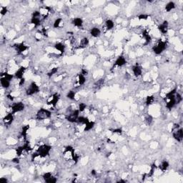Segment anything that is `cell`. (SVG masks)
I'll return each instance as SVG.
<instances>
[{
  "label": "cell",
  "instance_id": "6da1fadb",
  "mask_svg": "<svg viewBox=\"0 0 183 183\" xmlns=\"http://www.w3.org/2000/svg\"><path fill=\"white\" fill-rule=\"evenodd\" d=\"M52 116V112L51 111L44 108H42L39 110H38L37 114H36V117L38 120H46Z\"/></svg>",
  "mask_w": 183,
  "mask_h": 183
},
{
  "label": "cell",
  "instance_id": "7a4b0ae2",
  "mask_svg": "<svg viewBox=\"0 0 183 183\" xmlns=\"http://www.w3.org/2000/svg\"><path fill=\"white\" fill-rule=\"evenodd\" d=\"M51 149H52V147L48 145H42L38 147L37 152L41 157L44 158L49 154Z\"/></svg>",
  "mask_w": 183,
  "mask_h": 183
},
{
  "label": "cell",
  "instance_id": "3957f363",
  "mask_svg": "<svg viewBox=\"0 0 183 183\" xmlns=\"http://www.w3.org/2000/svg\"><path fill=\"white\" fill-rule=\"evenodd\" d=\"M166 46H167V43L166 42L164 41H160L155 46L153 47L152 49L153 52L156 54V55H160L161 54L165 49H166Z\"/></svg>",
  "mask_w": 183,
  "mask_h": 183
},
{
  "label": "cell",
  "instance_id": "277c9868",
  "mask_svg": "<svg viewBox=\"0 0 183 183\" xmlns=\"http://www.w3.org/2000/svg\"><path fill=\"white\" fill-rule=\"evenodd\" d=\"M79 110H74L72 112H70L69 114L66 115V120L72 123L77 122V118L79 117Z\"/></svg>",
  "mask_w": 183,
  "mask_h": 183
},
{
  "label": "cell",
  "instance_id": "5b68a950",
  "mask_svg": "<svg viewBox=\"0 0 183 183\" xmlns=\"http://www.w3.org/2000/svg\"><path fill=\"white\" fill-rule=\"evenodd\" d=\"M165 100L166 101V107L168 109H172L176 105L175 95L172 96H165Z\"/></svg>",
  "mask_w": 183,
  "mask_h": 183
},
{
  "label": "cell",
  "instance_id": "8992f818",
  "mask_svg": "<svg viewBox=\"0 0 183 183\" xmlns=\"http://www.w3.org/2000/svg\"><path fill=\"white\" fill-rule=\"evenodd\" d=\"M39 86L37 85V84L35 82H32L31 84L29 85V88L27 90V95L28 96H31V95H33L35 94H36L37 92H39Z\"/></svg>",
  "mask_w": 183,
  "mask_h": 183
},
{
  "label": "cell",
  "instance_id": "52a82bcc",
  "mask_svg": "<svg viewBox=\"0 0 183 183\" xmlns=\"http://www.w3.org/2000/svg\"><path fill=\"white\" fill-rule=\"evenodd\" d=\"M173 137L178 142H181L183 139V130L182 128L177 129L172 131Z\"/></svg>",
  "mask_w": 183,
  "mask_h": 183
},
{
  "label": "cell",
  "instance_id": "ba28073f",
  "mask_svg": "<svg viewBox=\"0 0 183 183\" xmlns=\"http://www.w3.org/2000/svg\"><path fill=\"white\" fill-rule=\"evenodd\" d=\"M11 109H12V113L14 114V113H17V112L24 110V105L22 102H16L12 105Z\"/></svg>",
  "mask_w": 183,
  "mask_h": 183
},
{
  "label": "cell",
  "instance_id": "9c48e42d",
  "mask_svg": "<svg viewBox=\"0 0 183 183\" xmlns=\"http://www.w3.org/2000/svg\"><path fill=\"white\" fill-rule=\"evenodd\" d=\"M59 96L58 94H52L47 100V104L49 105H52V106L55 107L56 103L58 102L59 101Z\"/></svg>",
  "mask_w": 183,
  "mask_h": 183
},
{
  "label": "cell",
  "instance_id": "30bf717a",
  "mask_svg": "<svg viewBox=\"0 0 183 183\" xmlns=\"http://www.w3.org/2000/svg\"><path fill=\"white\" fill-rule=\"evenodd\" d=\"M14 47L15 48V49L18 52L19 54L20 53H22L24 52H25L27 49H28V47L26 46L24 43H20V44H14Z\"/></svg>",
  "mask_w": 183,
  "mask_h": 183
},
{
  "label": "cell",
  "instance_id": "8fae6325",
  "mask_svg": "<svg viewBox=\"0 0 183 183\" xmlns=\"http://www.w3.org/2000/svg\"><path fill=\"white\" fill-rule=\"evenodd\" d=\"M158 29L162 34H164V35L166 34L168 31V22L167 21H163V23H162L160 25H159Z\"/></svg>",
  "mask_w": 183,
  "mask_h": 183
},
{
  "label": "cell",
  "instance_id": "7c38bea8",
  "mask_svg": "<svg viewBox=\"0 0 183 183\" xmlns=\"http://www.w3.org/2000/svg\"><path fill=\"white\" fill-rule=\"evenodd\" d=\"M126 59L123 56H120L114 62V66H118V67H122L126 64Z\"/></svg>",
  "mask_w": 183,
  "mask_h": 183
},
{
  "label": "cell",
  "instance_id": "4fadbf2b",
  "mask_svg": "<svg viewBox=\"0 0 183 183\" xmlns=\"http://www.w3.org/2000/svg\"><path fill=\"white\" fill-rule=\"evenodd\" d=\"M50 9H51V8L49 7H42L40 8L39 12H40L41 15L43 17V18H46L48 16L49 12H50Z\"/></svg>",
  "mask_w": 183,
  "mask_h": 183
},
{
  "label": "cell",
  "instance_id": "5bb4252c",
  "mask_svg": "<svg viewBox=\"0 0 183 183\" xmlns=\"http://www.w3.org/2000/svg\"><path fill=\"white\" fill-rule=\"evenodd\" d=\"M13 113H9L7 115H6L4 119H3V122L5 125H10L12 122H13V120H14V117H13Z\"/></svg>",
  "mask_w": 183,
  "mask_h": 183
},
{
  "label": "cell",
  "instance_id": "9a60e30c",
  "mask_svg": "<svg viewBox=\"0 0 183 183\" xmlns=\"http://www.w3.org/2000/svg\"><path fill=\"white\" fill-rule=\"evenodd\" d=\"M132 71H133V73L135 77H140L142 75V68H141V67H140L138 65V64H136V65H134L132 67Z\"/></svg>",
  "mask_w": 183,
  "mask_h": 183
},
{
  "label": "cell",
  "instance_id": "2e32d148",
  "mask_svg": "<svg viewBox=\"0 0 183 183\" xmlns=\"http://www.w3.org/2000/svg\"><path fill=\"white\" fill-rule=\"evenodd\" d=\"M0 82H1V85L2 86V87H4V88H5V89L9 88V86H10V81L8 80V79H7L5 77H1Z\"/></svg>",
  "mask_w": 183,
  "mask_h": 183
},
{
  "label": "cell",
  "instance_id": "e0dca14e",
  "mask_svg": "<svg viewBox=\"0 0 183 183\" xmlns=\"http://www.w3.org/2000/svg\"><path fill=\"white\" fill-rule=\"evenodd\" d=\"M26 70V67H21L18 70L15 72V77L17 78L21 79V78H23V75L24 74V72Z\"/></svg>",
  "mask_w": 183,
  "mask_h": 183
},
{
  "label": "cell",
  "instance_id": "ac0fdd59",
  "mask_svg": "<svg viewBox=\"0 0 183 183\" xmlns=\"http://www.w3.org/2000/svg\"><path fill=\"white\" fill-rule=\"evenodd\" d=\"M88 44H89V39H88V38L84 37V38H82V39L80 40V43H79V44L78 48H79V49L84 48V47H86Z\"/></svg>",
  "mask_w": 183,
  "mask_h": 183
},
{
  "label": "cell",
  "instance_id": "d6986e66",
  "mask_svg": "<svg viewBox=\"0 0 183 183\" xmlns=\"http://www.w3.org/2000/svg\"><path fill=\"white\" fill-rule=\"evenodd\" d=\"M40 22H41V16H39V17H33L32 16V19H31V23L33 24L35 27L40 25Z\"/></svg>",
  "mask_w": 183,
  "mask_h": 183
},
{
  "label": "cell",
  "instance_id": "ffe728a7",
  "mask_svg": "<svg viewBox=\"0 0 183 183\" xmlns=\"http://www.w3.org/2000/svg\"><path fill=\"white\" fill-rule=\"evenodd\" d=\"M55 48L56 50L59 51L61 53H63L65 51V46H64V44H63L61 42H58V43L55 44Z\"/></svg>",
  "mask_w": 183,
  "mask_h": 183
},
{
  "label": "cell",
  "instance_id": "44dd1931",
  "mask_svg": "<svg viewBox=\"0 0 183 183\" xmlns=\"http://www.w3.org/2000/svg\"><path fill=\"white\" fill-rule=\"evenodd\" d=\"M90 34H91V35L92 37H97L100 35L101 31H100V29H99V28H97V27H94V28H92L91 29Z\"/></svg>",
  "mask_w": 183,
  "mask_h": 183
},
{
  "label": "cell",
  "instance_id": "7402d4cb",
  "mask_svg": "<svg viewBox=\"0 0 183 183\" xmlns=\"http://www.w3.org/2000/svg\"><path fill=\"white\" fill-rule=\"evenodd\" d=\"M90 120H88V118L87 117H82V116H79V117L77 118V123H79V124H82V125H86L87 122H89Z\"/></svg>",
  "mask_w": 183,
  "mask_h": 183
},
{
  "label": "cell",
  "instance_id": "603a6c76",
  "mask_svg": "<svg viewBox=\"0 0 183 183\" xmlns=\"http://www.w3.org/2000/svg\"><path fill=\"white\" fill-rule=\"evenodd\" d=\"M142 37L145 39V45H146V44H148L151 42V40H152V38L150 37V35L148 34V32H147L146 30H145V31L142 32Z\"/></svg>",
  "mask_w": 183,
  "mask_h": 183
},
{
  "label": "cell",
  "instance_id": "cb8c5ba5",
  "mask_svg": "<svg viewBox=\"0 0 183 183\" xmlns=\"http://www.w3.org/2000/svg\"><path fill=\"white\" fill-rule=\"evenodd\" d=\"M72 24L75 27H81L83 24V21L81 18H75L74 19L73 21H72Z\"/></svg>",
  "mask_w": 183,
  "mask_h": 183
},
{
  "label": "cell",
  "instance_id": "d4e9b609",
  "mask_svg": "<svg viewBox=\"0 0 183 183\" xmlns=\"http://www.w3.org/2000/svg\"><path fill=\"white\" fill-rule=\"evenodd\" d=\"M175 7V3L172 2V1H169V2H168V3L166 4V6H165V10H166L167 12H170L171 10H172Z\"/></svg>",
  "mask_w": 183,
  "mask_h": 183
},
{
  "label": "cell",
  "instance_id": "484cf974",
  "mask_svg": "<svg viewBox=\"0 0 183 183\" xmlns=\"http://www.w3.org/2000/svg\"><path fill=\"white\" fill-rule=\"evenodd\" d=\"M159 167H160V169L162 172L166 171V170L167 169V168L169 167V163H168V162L166 161V160L162 161V163H161V165H160Z\"/></svg>",
  "mask_w": 183,
  "mask_h": 183
},
{
  "label": "cell",
  "instance_id": "4316f807",
  "mask_svg": "<svg viewBox=\"0 0 183 183\" xmlns=\"http://www.w3.org/2000/svg\"><path fill=\"white\" fill-rule=\"evenodd\" d=\"M94 122H92V121H90L89 122H87V123L85 125L84 131V132L90 131V129H92L94 127Z\"/></svg>",
  "mask_w": 183,
  "mask_h": 183
},
{
  "label": "cell",
  "instance_id": "83f0119b",
  "mask_svg": "<svg viewBox=\"0 0 183 183\" xmlns=\"http://www.w3.org/2000/svg\"><path fill=\"white\" fill-rule=\"evenodd\" d=\"M86 82V79L84 77V76L82 74H78V83L79 85H83Z\"/></svg>",
  "mask_w": 183,
  "mask_h": 183
},
{
  "label": "cell",
  "instance_id": "f1b7e54d",
  "mask_svg": "<svg viewBox=\"0 0 183 183\" xmlns=\"http://www.w3.org/2000/svg\"><path fill=\"white\" fill-rule=\"evenodd\" d=\"M103 84H104V79H101L98 80L97 82H96L94 83V87L95 89H97V90H98V89L101 88V87L103 86Z\"/></svg>",
  "mask_w": 183,
  "mask_h": 183
},
{
  "label": "cell",
  "instance_id": "f546056e",
  "mask_svg": "<svg viewBox=\"0 0 183 183\" xmlns=\"http://www.w3.org/2000/svg\"><path fill=\"white\" fill-rule=\"evenodd\" d=\"M105 24H106V27H107V29H108V30L112 29L114 27V24L113 21H112V20H111V19H108V20H107V21H106V22H105Z\"/></svg>",
  "mask_w": 183,
  "mask_h": 183
},
{
  "label": "cell",
  "instance_id": "4dcf8cb0",
  "mask_svg": "<svg viewBox=\"0 0 183 183\" xmlns=\"http://www.w3.org/2000/svg\"><path fill=\"white\" fill-rule=\"evenodd\" d=\"M29 125H25L22 127V130H21V134L23 137H26L27 134V131L29 130Z\"/></svg>",
  "mask_w": 183,
  "mask_h": 183
},
{
  "label": "cell",
  "instance_id": "1f68e13d",
  "mask_svg": "<svg viewBox=\"0 0 183 183\" xmlns=\"http://www.w3.org/2000/svg\"><path fill=\"white\" fill-rule=\"evenodd\" d=\"M155 101V97L154 96H148L146 99V105H152Z\"/></svg>",
  "mask_w": 183,
  "mask_h": 183
},
{
  "label": "cell",
  "instance_id": "d6a6232c",
  "mask_svg": "<svg viewBox=\"0 0 183 183\" xmlns=\"http://www.w3.org/2000/svg\"><path fill=\"white\" fill-rule=\"evenodd\" d=\"M155 168H156V165L155 164H153V165L151 166V169H150V171L148 174H147V176L149 177H152L154 173H155Z\"/></svg>",
  "mask_w": 183,
  "mask_h": 183
},
{
  "label": "cell",
  "instance_id": "836d02e7",
  "mask_svg": "<svg viewBox=\"0 0 183 183\" xmlns=\"http://www.w3.org/2000/svg\"><path fill=\"white\" fill-rule=\"evenodd\" d=\"M175 100H176V104H179L180 102H181L183 101V97H182L181 94H180L177 92L175 94Z\"/></svg>",
  "mask_w": 183,
  "mask_h": 183
},
{
  "label": "cell",
  "instance_id": "e575fe53",
  "mask_svg": "<svg viewBox=\"0 0 183 183\" xmlns=\"http://www.w3.org/2000/svg\"><path fill=\"white\" fill-rule=\"evenodd\" d=\"M1 77H5L8 80H12V79L13 78V75L12 74H10L7 73V72H4V73H1Z\"/></svg>",
  "mask_w": 183,
  "mask_h": 183
},
{
  "label": "cell",
  "instance_id": "d590c367",
  "mask_svg": "<svg viewBox=\"0 0 183 183\" xmlns=\"http://www.w3.org/2000/svg\"><path fill=\"white\" fill-rule=\"evenodd\" d=\"M24 151V147L23 146H21V147H17V149H16V153H17V156L19 157V156H21V155H22V153H23V152Z\"/></svg>",
  "mask_w": 183,
  "mask_h": 183
},
{
  "label": "cell",
  "instance_id": "8d00e7d4",
  "mask_svg": "<svg viewBox=\"0 0 183 183\" xmlns=\"http://www.w3.org/2000/svg\"><path fill=\"white\" fill-rule=\"evenodd\" d=\"M152 120H153V118L151 115H147L146 117H145V122L147 125H150L152 122Z\"/></svg>",
  "mask_w": 183,
  "mask_h": 183
},
{
  "label": "cell",
  "instance_id": "74e56055",
  "mask_svg": "<svg viewBox=\"0 0 183 183\" xmlns=\"http://www.w3.org/2000/svg\"><path fill=\"white\" fill-rule=\"evenodd\" d=\"M61 22H62V19L61 18L56 19L55 21V22H54V25H53V26H54V27H55V28H58V27H59V25H60Z\"/></svg>",
  "mask_w": 183,
  "mask_h": 183
},
{
  "label": "cell",
  "instance_id": "f35d334b",
  "mask_svg": "<svg viewBox=\"0 0 183 183\" xmlns=\"http://www.w3.org/2000/svg\"><path fill=\"white\" fill-rule=\"evenodd\" d=\"M67 97L70 99H74V97H75V92L74 91H70L67 93Z\"/></svg>",
  "mask_w": 183,
  "mask_h": 183
},
{
  "label": "cell",
  "instance_id": "ab89813d",
  "mask_svg": "<svg viewBox=\"0 0 183 183\" xmlns=\"http://www.w3.org/2000/svg\"><path fill=\"white\" fill-rule=\"evenodd\" d=\"M87 105L84 103H80L79 105V112H84V110H86Z\"/></svg>",
  "mask_w": 183,
  "mask_h": 183
},
{
  "label": "cell",
  "instance_id": "60d3db41",
  "mask_svg": "<svg viewBox=\"0 0 183 183\" xmlns=\"http://www.w3.org/2000/svg\"><path fill=\"white\" fill-rule=\"evenodd\" d=\"M56 178L55 177H53V176H52L51 177H49V179H47V180H45V182L46 183H55L56 182Z\"/></svg>",
  "mask_w": 183,
  "mask_h": 183
},
{
  "label": "cell",
  "instance_id": "b9f144b4",
  "mask_svg": "<svg viewBox=\"0 0 183 183\" xmlns=\"http://www.w3.org/2000/svg\"><path fill=\"white\" fill-rule=\"evenodd\" d=\"M57 71H58V67H55V68H53V69H52V70L49 72V73L47 74V75L50 77H52L53 74H55L57 72Z\"/></svg>",
  "mask_w": 183,
  "mask_h": 183
},
{
  "label": "cell",
  "instance_id": "7bdbcfd3",
  "mask_svg": "<svg viewBox=\"0 0 183 183\" xmlns=\"http://www.w3.org/2000/svg\"><path fill=\"white\" fill-rule=\"evenodd\" d=\"M52 176V175L51 172H46L43 175V178L44 179V180H46L49 179V177H51Z\"/></svg>",
  "mask_w": 183,
  "mask_h": 183
},
{
  "label": "cell",
  "instance_id": "ee69618b",
  "mask_svg": "<svg viewBox=\"0 0 183 183\" xmlns=\"http://www.w3.org/2000/svg\"><path fill=\"white\" fill-rule=\"evenodd\" d=\"M7 12V8L6 7H2L1 8V11H0V13L1 15H5Z\"/></svg>",
  "mask_w": 183,
  "mask_h": 183
},
{
  "label": "cell",
  "instance_id": "f6af8a7d",
  "mask_svg": "<svg viewBox=\"0 0 183 183\" xmlns=\"http://www.w3.org/2000/svg\"><path fill=\"white\" fill-rule=\"evenodd\" d=\"M112 132L113 133L122 134V129L118 128V129H112Z\"/></svg>",
  "mask_w": 183,
  "mask_h": 183
},
{
  "label": "cell",
  "instance_id": "bcb514c9",
  "mask_svg": "<svg viewBox=\"0 0 183 183\" xmlns=\"http://www.w3.org/2000/svg\"><path fill=\"white\" fill-rule=\"evenodd\" d=\"M148 17H149L147 14H140V15L138 16V19H140V20H142V19H147Z\"/></svg>",
  "mask_w": 183,
  "mask_h": 183
},
{
  "label": "cell",
  "instance_id": "7dc6e473",
  "mask_svg": "<svg viewBox=\"0 0 183 183\" xmlns=\"http://www.w3.org/2000/svg\"><path fill=\"white\" fill-rule=\"evenodd\" d=\"M41 33L44 35V36H46V37H47L48 35H47V30H46V29H44V28H43L42 29V31H41Z\"/></svg>",
  "mask_w": 183,
  "mask_h": 183
},
{
  "label": "cell",
  "instance_id": "c3c4849f",
  "mask_svg": "<svg viewBox=\"0 0 183 183\" xmlns=\"http://www.w3.org/2000/svg\"><path fill=\"white\" fill-rule=\"evenodd\" d=\"M24 82H25V79H24V78H21V79L19 80V86H23V84H24Z\"/></svg>",
  "mask_w": 183,
  "mask_h": 183
},
{
  "label": "cell",
  "instance_id": "681fc988",
  "mask_svg": "<svg viewBox=\"0 0 183 183\" xmlns=\"http://www.w3.org/2000/svg\"><path fill=\"white\" fill-rule=\"evenodd\" d=\"M8 182V180H7V179H6V178H4V177H1V179H0V183H6Z\"/></svg>",
  "mask_w": 183,
  "mask_h": 183
},
{
  "label": "cell",
  "instance_id": "f907efd6",
  "mask_svg": "<svg viewBox=\"0 0 183 183\" xmlns=\"http://www.w3.org/2000/svg\"><path fill=\"white\" fill-rule=\"evenodd\" d=\"M12 162H14V163H16V164H17L19 162V158H14L13 160H12Z\"/></svg>",
  "mask_w": 183,
  "mask_h": 183
},
{
  "label": "cell",
  "instance_id": "816d5d0a",
  "mask_svg": "<svg viewBox=\"0 0 183 183\" xmlns=\"http://www.w3.org/2000/svg\"><path fill=\"white\" fill-rule=\"evenodd\" d=\"M7 98H8L9 99H10V100H12V101H13V100H14V98H13V97H12L11 94H7Z\"/></svg>",
  "mask_w": 183,
  "mask_h": 183
},
{
  "label": "cell",
  "instance_id": "f5cc1de1",
  "mask_svg": "<svg viewBox=\"0 0 183 183\" xmlns=\"http://www.w3.org/2000/svg\"><path fill=\"white\" fill-rule=\"evenodd\" d=\"M81 74H83L84 76V75H87V70H82Z\"/></svg>",
  "mask_w": 183,
  "mask_h": 183
},
{
  "label": "cell",
  "instance_id": "db71d44e",
  "mask_svg": "<svg viewBox=\"0 0 183 183\" xmlns=\"http://www.w3.org/2000/svg\"><path fill=\"white\" fill-rule=\"evenodd\" d=\"M91 174L92 175H93V176H95L96 175H97V172H96V170H94V169H92L91 171Z\"/></svg>",
  "mask_w": 183,
  "mask_h": 183
},
{
  "label": "cell",
  "instance_id": "11a10c76",
  "mask_svg": "<svg viewBox=\"0 0 183 183\" xmlns=\"http://www.w3.org/2000/svg\"><path fill=\"white\" fill-rule=\"evenodd\" d=\"M125 182H126L125 180H120L117 181V183H125Z\"/></svg>",
  "mask_w": 183,
  "mask_h": 183
}]
</instances>
